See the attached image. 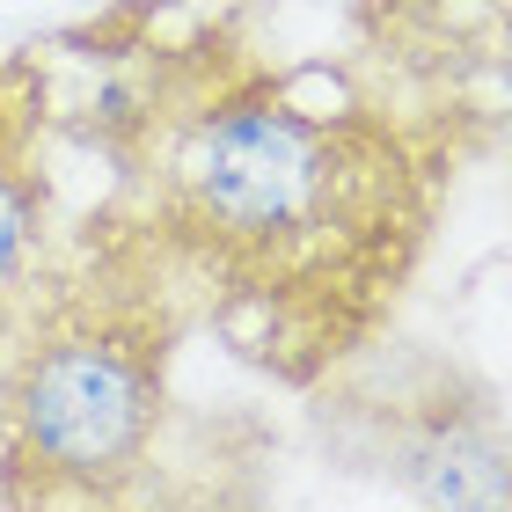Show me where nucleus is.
Here are the masks:
<instances>
[{
  "label": "nucleus",
  "instance_id": "f257e3e1",
  "mask_svg": "<svg viewBox=\"0 0 512 512\" xmlns=\"http://www.w3.org/2000/svg\"><path fill=\"white\" fill-rule=\"evenodd\" d=\"M81 110L191 330L293 395L395 330L483 118L447 59H417V22L330 59L264 52L213 15L118 52Z\"/></svg>",
  "mask_w": 512,
  "mask_h": 512
},
{
  "label": "nucleus",
  "instance_id": "f03ea898",
  "mask_svg": "<svg viewBox=\"0 0 512 512\" xmlns=\"http://www.w3.org/2000/svg\"><path fill=\"white\" fill-rule=\"evenodd\" d=\"M191 337L176 271L118 198L66 220L52 278L0 366V505L88 512L147 498Z\"/></svg>",
  "mask_w": 512,
  "mask_h": 512
},
{
  "label": "nucleus",
  "instance_id": "7ed1b4c3",
  "mask_svg": "<svg viewBox=\"0 0 512 512\" xmlns=\"http://www.w3.org/2000/svg\"><path fill=\"white\" fill-rule=\"evenodd\" d=\"M308 425L337 469L403 505L512 512V417L469 366L403 337L366 344L308 388Z\"/></svg>",
  "mask_w": 512,
  "mask_h": 512
},
{
  "label": "nucleus",
  "instance_id": "20e7f679",
  "mask_svg": "<svg viewBox=\"0 0 512 512\" xmlns=\"http://www.w3.org/2000/svg\"><path fill=\"white\" fill-rule=\"evenodd\" d=\"M59 88L44 52H0V366L15 359L59 256Z\"/></svg>",
  "mask_w": 512,
  "mask_h": 512
}]
</instances>
